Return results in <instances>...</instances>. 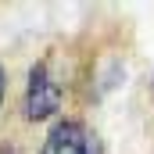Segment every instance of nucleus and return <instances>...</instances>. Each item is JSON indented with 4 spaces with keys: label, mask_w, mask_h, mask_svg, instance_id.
Wrapping results in <instances>:
<instances>
[{
    "label": "nucleus",
    "mask_w": 154,
    "mask_h": 154,
    "mask_svg": "<svg viewBox=\"0 0 154 154\" xmlns=\"http://www.w3.org/2000/svg\"><path fill=\"white\" fill-rule=\"evenodd\" d=\"M61 100H65V86L61 79L54 75L50 61H36L29 68V79H25V118L29 122H47L61 111Z\"/></svg>",
    "instance_id": "obj_1"
},
{
    "label": "nucleus",
    "mask_w": 154,
    "mask_h": 154,
    "mask_svg": "<svg viewBox=\"0 0 154 154\" xmlns=\"http://www.w3.org/2000/svg\"><path fill=\"white\" fill-rule=\"evenodd\" d=\"M39 154H104V147H100V136L86 122L61 118V122L50 125V133H47Z\"/></svg>",
    "instance_id": "obj_2"
},
{
    "label": "nucleus",
    "mask_w": 154,
    "mask_h": 154,
    "mask_svg": "<svg viewBox=\"0 0 154 154\" xmlns=\"http://www.w3.org/2000/svg\"><path fill=\"white\" fill-rule=\"evenodd\" d=\"M0 154H22V147L11 143V140H4V143H0Z\"/></svg>",
    "instance_id": "obj_3"
},
{
    "label": "nucleus",
    "mask_w": 154,
    "mask_h": 154,
    "mask_svg": "<svg viewBox=\"0 0 154 154\" xmlns=\"http://www.w3.org/2000/svg\"><path fill=\"white\" fill-rule=\"evenodd\" d=\"M4 93H7V72H4V65H0V104H4Z\"/></svg>",
    "instance_id": "obj_4"
}]
</instances>
